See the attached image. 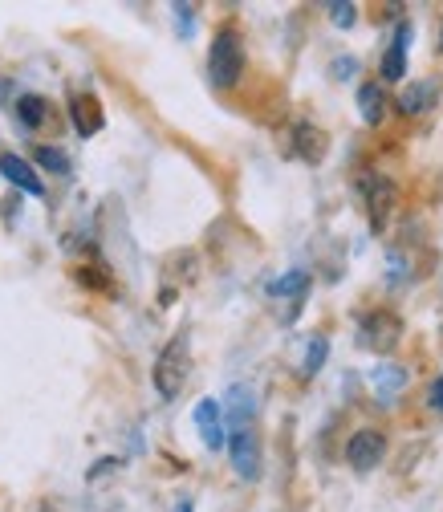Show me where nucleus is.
<instances>
[{
    "label": "nucleus",
    "instance_id": "obj_1",
    "mask_svg": "<svg viewBox=\"0 0 443 512\" xmlns=\"http://www.w3.org/2000/svg\"><path fill=\"white\" fill-rule=\"evenodd\" d=\"M187 378H192V346H187V334H175L155 362V391L171 403L183 395Z\"/></svg>",
    "mask_w": 443,
    "mask_h": 512
},
{
    "label": "nucleus",
    "instance_id": "obj_2",
    "mask_svg": "<svg viewBox=\"0 0 443 512\" xmlns=\"http://www.w3.org/2000/svg\"><path fill=\"white\" fill-rule=\"evenodd\" d=\"M244 74V41L236 29H220L208 49V78L216 90H232Z\"/></svg>",
    "mask_w": 443,
    "mask_h": 512
},
{
    "label": "nucleus",
    "instance_id": "obj_3",
    "mask_svg": "<svg viewBox=\"0 0 443 512\" xmlns=\"http://www.w3.org/2000/svg\"><path fill=\"white\" fill-rule=\"evenodd\" d=\"M399 334H403V322H399L395 313L374 309V313H362V317H358V346H362V350L391 354V350L399 346Z\"/></svg>",
    "mask_w": 443,
    "mask_h": 512
},
{
    "label": "nucleus",
    "instance_id": "obj_4",
    "mask_svg": "<svg viewBox=\"0 0 443 512\" xmlns=\"http://www.w3.org/2000/svg\"><path fill=\"white\" fill-rule=\"evenodd\" d=\"M224 447H228L232 468H236L240 480H257V476H261V443H257V427L228 431Z\"/></svg>",
    "mask_w": 443,
    "mask_h": 512
},
{
    "label": "nucleus",
    "instance_id": "obj_5",
    "mask_svg": "<svg viewBox=\"0 0 443 512\" xmlns=\"http://www.w3.org/2000/svg\"><path fill=\"white\" fill-rule=\"evenodd\" d=\"M383 456H387V435L374 431V427L358 431V435L346 443V464H350L354 472H374L378 464H383Z\"/></svg>",
    "mask_w": 443,
    "mask_h": 512
},
{
    "label": "nucleus",
    "instance_id": "obj_6",
    "mask_svg": "<svg viewBox=\"0 0 443 512\" xmlns=\"http://www.w3.org/2000/svg\"><path fill=\"white\" fill-rule=\"evenodd\" d=\"M395 200H399V191H395L391 179H370L366 208H370V228H374V232H387L391 212H395Z\"/></svg>",
    "mask_w": 443,
    "mask_h": 512
},
{
    "label": "nucleus",
    "instance_id": "obj_7",
    "mask_svg": "<svg viewBox=\"0 0 443 512\" xmlns=\"http://www.w3.org/2000/svg\"><path fill=\"white\" fill-rule=\"evenodd\" d=\"M196 427H200V439H204L208 452H224L228 431H224V407L216 399H200L196 403Z\"/></svg>",
    "mask_w": 443,
    "mask_h": 512
},
{
    "label": "nucleus",
    "instance_id": "obj_8",
    "mask_svg": "<svg viewBox=\"0 0 443 512\" xmlns=\"http://www.w3.org/2000/svg\"><path fill=\"white\" fill-rule=\"evenodd\" d=\"M293 151L309 167H318L326 159V151H330V135L322 131V126H313V122H297L293 126Z\"/></svg>",
    "mask_w": 443,
    "mask_h": 512
},
{
    "label": "nucleus",
    "instance_id": "obj_9",
    "mask_svg": "<svg viewBox=\"0 0 443 512\" xmlns=\"http://www.w3.org/2000/svg\"><path fill=\"white\" fill-rule=\"evenodd\" d=\"M224 431H240V427H252L257 423V395H252V387H244V382H236V387L228 391V411H224Z\"/></svg>",
    "mask_w": 443,
    "mask_h": 512
},
{
    "label": "nucleus",
    "instance_id": "obj_10",
    "mask_svg": "<svg viewBox=\"0 0 443 512\" xmlns=\"http://www.w3.org/2000/svg\"><path fill=\"white\" fill-rule=\"evenodd\" d=\"M0 175H5L13 187H21L25 196H45V183H41V175L33 171V163H25V159H17V155H0Z\"/></svg>",
    "mask_w": 443,
    "mask_h": 512
},
{
    "label": "nucleus",
    "instance_id": "obj_11",
    "mask_svg": "<svg viewBox=\"0 0 443 512\" xmlns=\"http://www.w3.org/2000/svg\"><path fill=\"white\" fill-rule=\"evenodd\" d=\"M70 114H74V131L82 139H90V135L102 131V102L94 94H74L70 98Z\"/></svg>",
    "mask_w": 443,
    "mask_h": 512
},
{
    "label": "nucleus",
    "instance_id": "obj_12",
    "mask_svg": "<svg viewBox=\"0 0 443 512\" xmlns=\"http://www.w3.org/2000/svg\"><path fill=\"white\" fill-rule=\"evenodd\" d=\"M407 49H411V25H399L391 45H387V57H383V78L387 82H403V74H407Z\"/></svg>",
    "mask_w": 443,
    "mask_h": 512
},
{
    "label": "nucleus",
    "instance_id": "obj_13",
    "mask_svg": "<svg viewBox=\"0 0 443 512\" xmlns=\"http://www.w3.org/2000/svg\"><path fill=\"white\" fill-rule=\"evenodd\" d=\"M435 98H439V86L435 82H407L399 90V110L403 114H423V110L435 106Z\"/></svg>",
    "mask_w": 443,
    "mask_h": 512
},
{
    "label": "nucleus",
    "instance_id": "obj_14",
    "mask_svg": "<svg viewBox=\"0 0 443 512\" xmlns=\"http://www.w3.org/2000/svg\"><path fill=\"white\" fill-rule=\"evenodd\" d=\"M403 387H407V370H399V366H383L374 374V395L378 399H395Z\"/></svg>",
    "mask_w": 443,
    "mask_h": 512
},
{
    "label": "nucleus",
    "instance_id": "obj_15",
    "mask_svg": "<svg viewBox=\"0 0 443 512\" xmlns=\"http://www.w3.org/2000/svg\"><path fill=\"white\" fill-rule=\"evenodd\" d=\"M358 110H362V122L378 126L383 122V90L378 86H358Z\"/></svg>",
    "mask_w": 443,
    "mask_h": 512
},
{
    "label": "nucleus",
    "instance_id": "obj_16",
    "mask_svg": "<svg viewBox=\"0 0 443 512\" xmlns=\"http://www.w3.org/2000/svg\"><path fill=\"white\" fill-rule=\"evenodd\" d=\"M17 118L33 131V126H41V122L49 118V102L37 98V94H25V98H17Z\"/></svg>",
    "mask_w": 443,
    "mask_h": 512
},
{
    "label": "nucleus",
    "instance_id": "obj_17",
    "mask_svg": "<svg viewBox=\"0 0 443 512\" xmlns=\"http://www.w3.org/2000/svg\"><path fill=\"white\" fill-rule=\"evenodd\" d=\"M305 289H309V273H301V269H293V273H285L281 281L269 285L273 297H301Z\"/></svg>",
    "mask_w": 443,
    "mask_h": 512
},
{
    "label": "nucleus",
    "instance_id": "obj_18",
    "mask_svg": "<svg viewBox=\"0 0 443 512\" xmlns=\"http://www.w3.org/2000/svg\"><path fill=\"white\" fill-rule=\"evenodd\" d=\"M33 159H37L45 171H53V175H66V171H70V159L61 155L57 147H37V155H33Z\"/></svg>",
    "mask_w": 443,
    "mask_h": 512
},
{
    "label": "nucleus",
    "instance_id": "obj_19",
    "mask_svg": "<svg viewBox=\"0 0 443 512\" xmlns=\"http://www.w3.org/2000/svg\"><path fill=\"white\" fill-rule=\"evenodd\" d=\"M326 354H330V342L326 338H313L309 350H305V374H318L326 366Z\"/></svg>",
    "mask_w": 443,
    "mask_h": 512
},
{
    "label": "nucleus",
    "instance_id": "obj_20",
    "mask_svg": "<svg viewBox=\"0 0 443 512\" xmlns=\"http://www.w3.org/2000/svg\"><path fill=\"white\" fill-rule=\"evenodd\" d=\"M330 17H334L338 29H350L354 17H358V5H350V0H342V5H330Z\"/></svg>",
    "mask_w": 443,
    "mask_h": 512
},
{
    "label": "nucleus",
    "instance_id": "obj_21",
    "mask_svg": "<svg viewBox=\"0 0 443 512\" xmlns=\"http://www.w3.org/2000/svg\"><path fill=\"white\" fill-rule=\"evenodd\" d=\"M192 17H196L192 5H175V29H179V37H192Z\"/></svg>",
    "mask_w": 443,
    "mask_h": 512
},
{
    "label": "nucleus",
    "instance_id": "obj_22",
    "mask_svg": "<svg viewBox=\"0 0 443 512\" xmlns=\"http://www.w3.org/2000/svg\"><path fill=\"white\" fill-rule=\"evenodd\" d=\"M354 70H358L354 61H350V57H342V61H334V70H330V74H334V78H350Z\"/></svg>",
    "mask_w": 443,
    "mask_h": 512
},
{
    "label": "nucleus",
    "instance_id": "obj_23",
    "mask_svg": "<svg viewBox=\"0 0 443 512\" xmlns=\"http://www.w3.org/2000/svg\"><path fill=\"white\" fill-rule=\"evenodd\" d=\"M431 407H435V411H443V378L435 382V391H431Z\"/></svg>",
    "mask_w": 443,
    "mask_h": 512
},
{
    "label": "nucleus",
    "instance_id": "obj_24",
    "mask_svg": "<svg viewBox=\"0 0 443 512\" xmlns=\"http://www.w3.org/2000/svg\"><path fill=\"white\" fill-rule=\"evenodd\" d=\"M175 512H192V500H183V504H179Z\"/></svg>",
    "mask_w": 443,
    "mask_h": 512
}]
</instances>
